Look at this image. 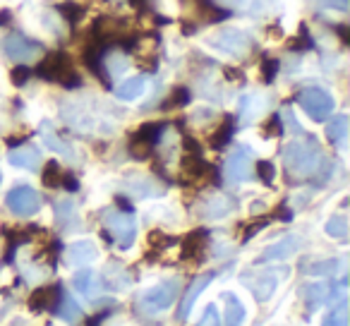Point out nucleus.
Masks as SVG:
<instances>
[{
  "instance_id": "4468645a",
  "label": "nucleus",
  "mask_w": 350,
  "mask_h": 326,
  "mask_svg": "<svg viewBox=\"0 0 350 326\" xmlns=\"http://www.w3.org/2000/svg\"><path fill=\"white\" fill-rule=\"evenodd\" d=\"M96 257H98V247L92 240H77L65 252V264L68 267H87V264L96 262Z\"/></svg>"
},
{
  "instance_id": "72a5a7b5",
  "label": "nucleus",
  "mask_w": 350,
  "mask_h": 326,
  "mask_svg": "<svg viewBox=\"0 0 350 326\" xmlns=\"http://www.w3.org/2000/svg\"><path fill=\"white\" fill-rule=\"evenodd\" d=\"M58 12L68 20V25H77L84 15V8L79 5V3H72V0H65V3L58 5Z\"/></svg>"
},
{
  "instance_id": "cd10ccee",
  "label": "nucleus",
  "mask_w": 350,
  "mask_h": 326,
  "mask_svg": "<svg viewBox=\"0 0 350 326\" xmlns=\"http://www.w3.org/2000/svg\"><path fill=\"white\" fill-rule=\"evenodd\" d=\"M233 135H235V118L226 116L224 122H221V127L211 135V146H214V149H224V146L233 139Z\"/></svg>"
},
{
  "instance_id": "412c9836",
  "label": "nucleus",
  "mask_w": 350,
  "mask_h": 326,
  "mask_svg": "<svg viewBox=\"0 0 350 326\" xmlns=\"http://www.w3.org/2000/svg\"><path fill=\"white\" fill-rule=\"evenodd\" d=\"M53 312L63 321H70V324H77V319L82 316V307L77 305V300H75V297L70 295L68 290L60 293V297H58V302H55Z\"/></svg>"
},
{
  "instance_id": "e433bc0d",
  "label": "nucleus",
  "mask_w": 350,
  "mask_h": 326,
  "mask_svg": "<svg viewBox=\"0 0 350 326\" xmlns=\"http://www.w3.org/2000/svg\"><path fill=\"white\" fill-rule=\"evenodd\" d=\"M278 68H281V63H278L276 58H264L262 60V82L264 84H271L273 79H276V74H278Z\"/></svg>"
},
{
  "instance_id": "dca6fc26",
  "label": "nucleus",
  "mask_w": 350,
  "mask_h": 326,
  "mask_svg": "<svg viewBox=\"0 0 350 326\" xmlns=\"http://www.w3.org/2000/svg\"><path fill=\"white\" fill-rule=\"evenodd\" d=\"M204 249H206V230H192L190 235H185L180 245V257L185 262H200L204 257Z\"/></svg>"
},
{
  "instance_id": "4c0bfd02",
  "label": "nucleus",
  "mask_w": 350,
  "mask_h": 326,
  "mask_svg": "<svg viewBox=\"0 0 350 326\" xmlns=\"http://www.w3.org/2000/svg\"><path fill=\"white\" fill-rule=\"evenodd\" d=\"M151 149H154L151 144H146V141H139V139H135V137H132V141H130V154L135 156V159H149Z\"/></svg>"
},
{
  "instance_id": "f8f14e48",
  "label": "nucleus",
  "mask_w": 350,
  "mask_h": 326,
  "mask_svg": "<svg viewBox=\"0 0 350 326\" xmlns=\"http://www.w3.org/2000/svg\"><path fill=\"white\" fill-rule=\"evenodd\" d=\"M302 240L297 238V235H288V238L278 240L276 245H271V247H267L262 254H259L257 259H254V264H264V262H281V259H288L293 257V254L300 249Z\"/></svg>"
},
{
  "instance_id": "7ed1b4c3",
  "label": "nucleus",
  "mask_w": 350,
  "mask_h": 326,
  "mask_svg": "<svg viewBox=\"0 0 350 326\" xmlns=\"http://www.w3.org/2000/svg\"><path fill=\"white\" fill-rule=\"evenodd\" d=\"M288 269H264V271H257V273H243L240 281L245 283L250 293L254 295L257 302H267L269 297L276 293L278 283L286 278Z\"/></svg>"
},
{
  "instance_id": "6e6d98bb",
  "label": "nucleus",
  "mask_w": 350,
  "mask_h": 326,
  "mask_svg": "<svg viewBox=\"0 0 350 326\" xmlns=\"http://www.w3.org/2000/svg\"><path fill=\"white\" fill-rule=\"evenodd\" d=\"M0 182H3V173H0Z\"/></svg>"
},
{
  "instance_id": "4be33fe9",
  "label": "nucleus",
  "mask_w": 350,
  "mask_h": 326,
  "mask_svg": "<svg viewBox=\"0 0 350 326\" xmlns=\"http://www.w3.org/2000/svg\"><path fill=\"white\" fill-rule=\"evenodd\" d=\"M183 173H185L190 180H200V178H204V176H211L214 168L202 159V154H187L185 159H183Z\"/></svg>"
},
{
  "instance_id": "5701e85b",
  "label": "nucleus",
  "mask_w": 350,
  "mask_h": 326,
  "mask_svg": "<svg viewBox=\"0 0 350 326\" xmlns=\"http://www.w3.org/2000/svg\"><path fill=\"white\" fill-rule=\"evenodd\" d=\"M326 137L334 146L343 149L345 146V137H348V116H336L331 118V122L326 125Z\"/></svg>"
},
{
  "instance_id": "a878e982",
  "label": "nucleus",
  "mask_w": 350,
  "mask_h": 326,
  "mask_svg": "<svg viewBox=\"0 0 350 326\" xmlns=\"http://www.w3.org/2000/svg\"><path fill=\"white\" fill-rule=\"evenodd\" d=\"M224 300H226V326H243V321H245L243 302L235 295H230V293H226Z\"/></svg>"
},
{
  "instance_id": "ddd939ff",
  "label": "nucleus",
  "mask_w": 350,
  "mask_h": 326,
  "mask_svg": "<svg viewBox=\"0 0 350 326\" xmlns=\"http://www.w3.org/2000/svg\"><path fill=\"white\" fill-rule=\"evenodd\" d=\"M235 209V200L233 197H228V195H211L209 200H204L200 204V209H197V214L202 216V219H209V221H214V219H224V216H228L230 211Z\"/></svg>"
},
{
  "instance_id": "9b49d317",
  "label": "nucleus",
  "mask_w": 350,
  "mask_h": 326,
  "mask_svg": "<svg viewBox=\"0 0 350 326\" xmlns=\"http://www.w3.org/2000/svg\"><path fill=\"white\" fill-rule=\"evenodd\" d=\"M214 276H216L214 271H206V273H202V276H197L195 281L187 286L185 295H183V300H180V307H178V319L185 321L187 316H190V310L195 307L197 297H200L202 293H204V288L209 286L211 281H214Z\"/></svg>"
},
{
  "instance_id": "79ce46f5",
  "label": "nucleus",
  "mask_w": 350,
  "mask_h": 326,
  "mask_svg": "<svg viewBox=\"0 0 350 326\" xmlns=\"http://www.w3.org/2000/svg\"><path fill=\"white\" fill-rule=\"evenodd\" d=\"M149 243H151V247L163 249V247H168V245H173L175 240L168 238V235H163L161 230H151V233H149Z\"/></svg>"
},
{
  "instance_id": "a18cd8bd",
  "label": "nucleus",
  "mask_w": 350,
  "mask_h": 326,
  "mask_svg": "<svg viewBox=\"0 0 350 326\" xmlns=\"http://www.w3.org/2000/svg\"><path fill=\"white\" fill-rule=\"evenodd\" d=\"M291 49H295V51H302V49H312V39H310V36L305 34V27H302V36H297V39H293Z\"/></svg>"
},
{
  "instance_id": "393cba45",
  "label": "nucleus",
  "mask_w": 350,
  "mask_h": 326,
  "mask_svg": "<svg viewBox=\"0 0 350 326\" xmlns=\"http://www.w3.org/2000/svg\"><path fill=\"white\" fill-rule=\"evenodd\" d=\"M302 295H305V305H307V310L314 312L317 307H319L321 302L326 300V297H334V295H336V290H334V288L319 286V283H312V286H307L305 290H302Z\"/></svg>"
},
{
  "instance_id": "58836bf2",
  "label": "nucleus",
  "mask_w": 350,
  "mask_h": 326,
  "mask_svg": "<svg viewBox=\"0 0 350 326\" xmlns=\"http://www.w3.org/2000/svg\"><path fill=\"white\" fill-rule=\"evenodd\" d=\"M283 135V120L281 116H271L264 125V137H281Z\"/></svg>"
},
{
  "instance_id": "a211bd4d",
  "label": "nucleus",
  "mask_w": 350,
  "mask_h": 326,
  "mask_svg": "<svg viewBox=\"0 0 350 326\" xmlns=\"http://www.w3.org/2000/svg\"><path fill=\"white\" fill-rule=\"evenodd\" d=\"M55 221H58L63 233H75L79 228V214L72 200L55 202Z\"/></svg>"
},
{
  "instance_id": "603ef678",
  "label": "nucleus",
  "mask_w": 350,
  "mask_h": 326,
  "mask_svg": "<svg viewBox=\"0 0 350 326\" xmlns=\"http://www.w3.org/2000/svg\"><path fill=\"white\" fill-rule=\"evenodd\" d=\"M10 20H12L10 10H3V12H0V27H5V25H10Z\"/></svg>"
},
{
  "instance_id": "c85d7f7f",
  "label": "nucleus",
  "mask_w": 350,
  "mask_h": 326,
  "mask_svg": "<svg viewBox=\"0 0 350 326\" xmlns=\"http://www.w3.org/2000/svg\"><path fill=\"white\" fill-rule=\"evenodd\" d=\"M72 283H75V288L82 293V295H92V293L101 286V278H98L94 271H89V269H82L79 273H75Z\"/></svg>"
},
{
  "instance_id": "c03bdc74",
  "label": "nucleus",
  "mask_w": 350,
  "mask_h": 326,
  "mask_svg": "<svg viewBox=\"0 0 350 326\" xmlns=\"http://www.w3.org/2000/svg\"><path fill=\"white\" fill-rule=\"evenodd\" d=\"M269 223V219H259V221H254V223H250L247 228H245V235H243V243H247L250 238H252L254 233H257V230H262L264 226Z\"/></svg>"
},
{
  "instance_id": "f257e3e1",
  "label": "nucleus",
  "mask_w": 350,
  "mask_h": 326,
  "mask_svg": "<svg viewBox=\"0 0 350 326\" xmlns=\"http://www.w3.org/2000/svg\"><path fill=\"white\" fill-rule=\"evenodd\" d=\"M283 163H286L291 180H310V178L319 176L326 159L314 137L300 135L283 149Z\"/></svg>"
},
{
  "instance_id": "1a4fd4ad",
  "label": "nucleus",
  "mask_w": 350,
  "mask_h": 326,
  "mask_svg": "<svg viewBox=\"0 0 350 326\" xmlns=\"http://www.w3.org/2000/svg\"><path fill=\"white\" fill-rule=\"evenodd\" d=\"M226 176L230 182H247L254 176V161L247 146H238L226 161Z\"/></svg>"
},
{
  "instance_id": "f704fd0d",
  "label": "nucleus",
  "mask_w": 350,
  "mask_h": 326,
  "mask_svg": "<svg viewBox=\"0 0 350 326\" xmlns=\"http://www.w3.org/2000/svg\"><path fill=\"white\" fill-rule=\"evenodd\" d=\"M190 103V92H187L185 87H178V89H173V94L168 96V101H163V111H173V108H183V106H187Z\"/></svg>"
},
{
  "instance_id": "bb28decb",
  "label": "nucleus",
  "mask_w": 350,
  "mask_h": 326,
  "mask_svg": "<svg viewBox=\"0 0 350 326\" xmlns=\"http://www.w3.org/2000/svg\"><path fill=\"white\" fill-rule=\"evenodd\" d=\"M144 89H146L144 77H132V79H127V82H122L116 94L120 101H135V98H139L142 94H144Z\"/></svg>"
},
{
  "instance_id": "49530a36",
  "label": "nucleus",
  "mask_w": 350,
  "mask_h": 326,
  "mask_svg": "<svg viewBox=\"0 0 350 326\" xmlns=\"http://www.w3.org/2000/svg\"><path fill=\"white\" fill-rule=\"evenodd\" d=\"M60 187H65V190L75 192L79 187V182H77V178H75V176H70V173H63V185H60Z\"/></svg>"
},
{
  "instance_id": "8fccbe9b",
  "label": "nucleus",
  "mask_w": 350,
  "mask_h": 326,
  "mask_svg": "<svg viewBox=\"0 0 350 326\" xmlns=\"http://www.w3.org/2000/svg\"><path fill=\"white\" fill-rule=\"evenodd\" d=\"M226 77H228L230 82H243V72H240V70H233V68H226Z\"/></svg>"
},
{
  "instance_id": "b1692460",
  "label": "nucleus",
  "mask_w": 350,
  "mask_h": 326,
  "mask_svg": "<svg viewBox=\"0 0 350 326\" xmlns=\"http://www.w3.org/2000/svg\"><path fill=\"white\" fill-rule=\"evenodd\" d=\"M340 262L338 259H321V262H302L300 271L305 276H334L338 271Z\"/></svg>"
},
{
  "instance_id": "473e14b6",
  "label": "nucleus",
  "mask_w": 350,
  "mask_h": 326,
  "mask_svg": "<svg viewBox=\"0 0 350 326\" xmlns=\"http://www.w3.org/2000/svg\"><path fill=\"white\" fill-rule=\"evenodd\" d=\"M326 235H331V238L343 240L345 235H348V219H345L343 214L331 216V219L326 221Z\"/></svg>"
},
{
  "instance_id": "7c9ffc66",
  "label": "nucleus",
  "mask_w": 350,
  "mask_h": 326,
  "mask_svg": "<svg viewBox=\"0 0 350 326\" xmlns=\"http://www.w3.org/2000/svg\"><path fill=\"white\" fill-rule=\"evenodd\" d=\"M324 326H348V302L345 300L336 302L329 314H326Z\"/></svg>"
},
{
  "instance_id": "de8ad7c7",
  "label": "nucleus",
  "mask_w": 350,
  "mask_h": 326,
  "mask_svg": "<svg viewBox=\"0 0 350 326\" xmlns=\"http://www.w3.org/2000/svg\"><path fill=\"white\" fill-rule=\"evenodd\" d=\"M183 146H185L187 154H202L200 144H197V141L192 139V137H185V139H183Z\"/></svg>"
},
{
  "instance_id": "c9c22d12",
  "label": "nucleus",
  "mask_w": 350,
  "mask_h": 326,
  "mask_svg": "<svg viewBox=\"0 0 350 326\" xmlns=\"http://www.w3.org/2000/svg\"><path fill=\"white\" fill-rule=\"evenodd\" d=\"M254 173L259 176V180L264 185H273V178H276V168H273L271 161H257L254 163Z\"/></svg>"
},
{
  "instance_id": "423d86ee",
  "label": "nucleus",
  "mask_w": 350,
  "mask_h": 326,
  "mask_svg": "<svg viewBox=\"0 0 350 326\" xmlns=\"http://www.w3.org/2000/svg\"><path fill=\"white\" fill-rule=\"evenodd\" d=\"M297 103H300L302 111L317 122H324L326 118L331 116V111H334V98H331V94L319 87L302 89V92L297 94Z\"/></svg>"
},
{
  "instance_id": "ea45409f",
  "label": "nucleus",
  "mask_w": 350,
  "mask_h": 326,
  "mask_svg": "<svg viewBox=\"0 0 350 326\" xmlns=\"http://www.w3.org/2000/svg\"><path fill=\"white\" fill-rule=\"evenodd\" d=\"M197 326H221V316H219V310L214 305H209L202 314V319L197 321Z\"/></svg>"
},
{
  "instance_id": "864d4df0",
  "label": "nucleus",
  "mask_w": 350,
  "mask_h": 326,
  "mask_svg": "<svg viewBox=\"0 0 350 326\" xmlns=\"http://www.w3.org/2000/svg\"><path fill=\"white\" fill-rule=\"evenodd\" d=\"M103 316H106V314H96V316H92V319H89V326H101Z\"/></svg>"
},
{
  "instance_id": "2f4dec72",
  "label": "nucleus",
  "mask_w": 350,
  "mask_h": 326,
  "mask_svg": "<svg viewBox=\"0 0 350 326\" xmlns=\"http://www.w3.org/2000/svg\"><path fill=\"white\" fill-rule=\"evenodd\" d=\"M41 180H44V185L51 187V190H58V187L63 185V171H60V166L55 161L46 163L44 173H41Z\"/></svg>"
},
{
  "instance_id": "6ab92c4d",
  "label": "nucleus",
  "mask_w": 350,
  "mask_h": 326,
  "mask_svg": "<svg viewBox=\"0 0 350 326\" xmlns=\"http://www.w3.org/2000/svg\"><path fill=\"white\" fill-rule=\"evenodd\" d=\"M41 139H44V144L49 146V149L58 151V154L63 156V159L77 161V154H75L72 144H70V141H65L63 137L55 135L53 127H51V122H44V125H41Z\"/></svg>"
},
{
  "instance_id": "f3484780",
  "label": "nucleus",
  "mask_w": 350,
  "mask_h": 326,
  "mask_svg": "<svg viewBox=\"0 0 350 326\" xmlns=\"http://www.w3.org/2000/svg\"><path fill=\"white\" fill-rule=\"evenodd\" d=\"M63 286H41L36 288L29 295V310L31 312H44V310H53L55 302H58Z\"/></svg>"
},
{
  "instance_id": "a19ab883",
  "label": "nucleus",
  "mask_w": 350,
  "mask_h": 326,
  "mask_svg": "<svg viewBox=\"0 0 350 326\" xmlns=\"http://www.w3.org/2000/svg\"><path fill=\"white\" fill-rule=\"evenodd\" d=\"M29 77H31V72H29V68H25V65H17V68L10 72V79L15 87H25V84L29 82Z\"/></svg>"
},
{
  "instance_id": "3c124183",
  "label": "nucleus",
  "mask_w": 350,
  "mask_h": 326,
  "mask_svg": "<svg viewBox=\"0 0 350 326\" xmlns=\"http://www.w3.org/2000/svg\"><path fill=\"white\" fill-rule=\"evenodd\" d=\"M276 216H278V219H283V221H291V219H293V214H291V211L286 209V204H281V206H278Z\"/></svg>"
},
{
  "instance_id": "9d476101",
  "label": "nucleus",
  "mask_w": 350,
  "mask_h": 326,
  "mask_svg": "<svg viewBox=\"0 0 350 326\" xmlns=\"http://www.w3.org/2000/svg\"><path fill=\"white\" fill-rule=\"evenodd\" d=\"M36 72H39V77L46 79V82H63V79L72 72V63H70L68 53L53 51V53H49L41 60Z\"/></svg>"
},
{
  "instance_id": "2eb2a0df",
  "label": "nucleus",
  "mask_w": 350,
  "mask_h": 326,
  "mask_svg": "<svg viewBox=\"0 0 350 326\" xmlns=\"http://www.w3.org/2000/svg\"><path fill=\"white\" fill-rule=\"evenodd\" d=\"M8 161H10L15 168H25V171H39L41 151L36 149V146H31V144H27V146L22 144V146H17V149L10 151Z\"/></svg>"
},
{
  "instance_id": "6e6552de",
  "label": "nucleus",
  "mask_w": 350,
  "mask_h": 326,
  "mask_svg": "<svg viewBox=\"0 0 350 326\" xmlns=\"http://www.w3.org/2000/svg\"><path fill=\"white\" fill-rule=\"evenodd\" d=\"M5 204L15 216H34L36 211L41 209V197L34 187L20 185V187H15V190L8 192Z\"/></svg>"
},
{
  "instance_id": "f03ea898",
  "label": "nucleus",
  "mask_w": 350,
  "mask_h": 326,
  "mask_svg": "<svg viewBox=\"0 0 350 326\" xmlns=\"http://www.w3.org/2000/svg\"><path fill=\"white\" fill-rule=\"evenodd\" d=\"M178 297V281H165L159 283V286L144 290L139 297H137V310L142 314H159V312H165Z\"/></svg>"
},
{
  "instance_id": "aec40b11",
  "label": "nucleus",
  "mask_w": 350,
  "mask_h": 326,
  "mask_svg": "<svg viewBox=\"0 0 350 326\" xmlns=\"http://www.w3.org/2000/svg\"><path fill=\"white\" fill-rule=\"evenodd\" d=\"M101 286L111 288V290H127L130 288V273L118 262H111L101 273Z\"/></svg>"
},
{
  "instance_id": "5fc2aeb1",
  "label": "nucleus",
  "mask_w": 350,
  "mask_h": 326,
  "mask_svg": "<svg viewBox=\"0 0 350 326\" xmlns=\"http://www.w3.org/2000/svg\"><path fill=\"white\" fill-rule=\"evenodd\" d=\"M221 3H226V5H235V8H238V5H243L245 0H221Z\"/></svg>"
},
{
  "instance_id": "c756f323",
  "label": "nucleus",
  "mask_w": 350,
  "mask_h": 326,
  "mask_svg": "<svg viewBox=\"0 0 350 326\" xmlns=\"http://www.w3.org/2000/svg\"><path fill=\"white\" fill-rule=\"evenodd\" d=\"M163 130H165V122H146V125H142L132 137L139 139V141H146V144H151V146H156L161 139V135H163Z\"/></svg>"
},
{
  "instance_id": "39448f33",
  "label": "nucleus",
  "mask_w": 350,
  "mask_h": 326,
  "mask_svg": "<svg viewBox=\"0 0 350 326\" xmlns=\"http://www.w3.org/2000/svg\"><path fill=\"white\" fill-rule=\"evenodd\" d=\"M209 44L216 51L233 55V58H245L250 53V49H252V39H250L247 31L235 29V27H226V29H219L216 34H211Z\"/></svg>"
},
{
  "instance_id": "20e7f679",
  "label": "nucleus",
  "mask_w": 350,
  "mask_h": 326,
  "mask_svg": "<svg viewBox=\"0 0 350 326\" xmlns=\"http://www.w3.org/2000/svg\"><path fill=\"white\" fill-rule=\"evenodd\" d=\"M101 221H103V226H106L108 233L113 235L118 247H122V249L132 247V243H135V238H137V223L127 211L108 209L101 214Z\"/></svg>"
},
{
  "instance_id": "0eeeda50",
  "label": "nucleus",
  "mask_w": 350,
  "mask_h": 326,
  "mask_svg": "<svg viewBox=\"0 0 350 326\" xmlns=\"http://www.w3.org/2000/svg\"><path fill=\"white\" fill-rule=\"evenodd\" d=\"M3 51L10 60H17V63H29V60L39 58L44 46L39 41L29 39V36L20 34V31H12V34L5 36L3 41Z\"/></svg>"
},
{
  "instance_id": "09e8293b",
  "label": "nucleus",
  "mask_w": 350,
  "mask_h": 326,
  "mask_svg": "<svg viewBox=\"0 0 350 326\" xmlns=\"http://www.w3.org/2000/svg\"><path fill=\"white\" fill-rule=\"evenodd\" d=\"M127 3H130V5L135 8V10H139V12L149 10V0H127Z\"/></svg>"
},
{
  "instance_id": "37998d69",
  "label": "nucleus",
  "mask_w": 350,
  "mask_h": 326,
  "mask_svg": "<svg viewBox=\"0 0 350 326\" xmlns=\"http://www.w3.org/2000/svg\"><path fill=\"white\" fill-rule=\"evenodd\" d=\"M321 8H331V10H338V12H348L350 8V0H319Z\"/></svg>"
}]
</instances>
